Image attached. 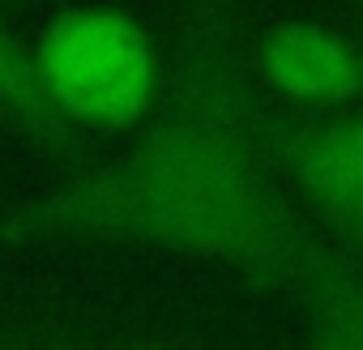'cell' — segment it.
<instances>
[{
	"label": "cell",
	"mask_w": 363,
	"mask_h": 350,
	"mask_svg": "<svg viewBox=\"0 0 363 350\" xmlns=\"http://www.w3.org/2000/svg\"><path fill=\"white\" fill-rule=\"evenodd\" d=\"M0 244H120L210 261L295 295L325 244L282 197L269 132L235 69L201 47L171 103L116 158L0 205Z\"/></svg>",
	"instance_id": "1"
},
{
	"label": "cell",
	"mask_w": 363,
	"mask_h": 350,
	"mask_svg": "<svg viewBox=\"0 0 363 350\" xmlns=\"http://www.w3.org/2000/svg\"><path fill=\"white\" fill-rule=\"evenodd\" d=\"M35 81L69 128L124 132L158 98V52L137 18L111 5L60 9L30 47Z\"/></svg>",
	"instance_id": "2"
},
{
	"label": "cell",
	"mask_w": 363,
	"mask_h": 350,
	"mask_svg": "<svg viewBox=\"0 0 363 350\" xmlns=\"http://www.w3.org/2000/svg\"><path fill=\"white\" fill-rule=\"evenodd\" d=\"M257 69L278 94L303 107L337 111L363 98V47L325 22L286 18L269 26L257 39Z\"/></svg>",
	"instance_id": "3"
},
{
	"label": "cell",
	"mask_w": 363,
	"mask_h": 350,
	"mask_svg": "<svg viewBox=\"0 0 363 350\" xmlns=\"http://www.w3.org/2000/svg\"><path fill=\"white\" fill-rule=\"evenodd\" d=\"M278 175L346 231L363 222V107L269 137Z\"/></svg>",
	"instance_id": "4"
},
{
	"label": "cell",
	"mask_w": 363,
	"mask_h": 350,
	"mask_svg": "<svg viewBox=\"0 0 363 350\" xmlns=\"http://www.w3.org/2000/svg\"><path fill=\"white\" fill-rule=\"evenodd\" d=\"M303 312V337L329 350H363V269L337 252L299 282L291 295Z\"/></svg>",
	"instance_id": "5"
},
{
	"label": "cell",
	"mask_w": 363,
	"mask_h": 350,
	"mask_svg": "<svg viewBox=\"0 0 363 350\" xmlns=\"http://www.w3.org/2000/svg\"><path fill=\"white\" fill-rule=\"evenodd\" d=\"M0 120H9L18 132H26L30 141L48 145V149H69L77 137V128H69L43 98V90L35 81L30 47L5 22H0Z\"/></svg>",
	"instance_id": "6"
},
{
	"label": "cell",
	"mask_w": 363,
	"mask_h": 350,
	"mask_svg": "<svg viewBox=\"0 0 363 350\" xmlns=\"http://www.w3.org/2000/svg\"><path fill=\"white\" fill-rule=\"evenodd\" d=\"M350 235H354V239H359V248H363V222H354V227H350Z\"/></svg>",
	"instance_id": "7"
}]
</instances>
